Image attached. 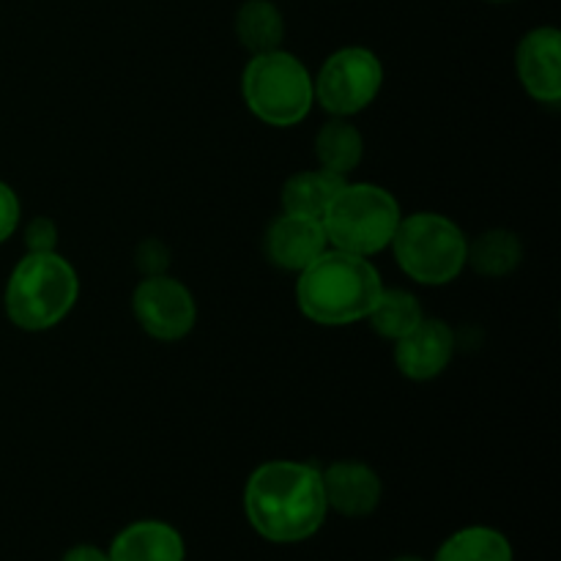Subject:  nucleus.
Listing matches in <instances>:
<instances>
[{
    "mask_svg": "<svg viewBox=\"0 0 561 561\" xmlns=\"http://www.w3.org/2000/svg\"><path fill=\"white\" fill-rule=\"evenodd\" d=\"M247 524L263 540L296 546L323 529L329 515L321 469L301 460L261 463L244 485Z\"/></svg>",
    "mask_w": 561,
    "mask_h": 561,
    "instance_id": "1",
    "label": "nucleus"
},
{
    "mask_svg": "<svg viewBox=\"0 0 561 561\" xmlns=\"http://www.w3.org/2000/svg\"><path fill=\"white\" fill-rule=\"evenodd\" d=\"M383 290V279L370 257L329 247L296 279V305L318 327H351L367 321Z\"/></svg>",
    "mask_w": 561,
    "mask_h": 561,
    "instance_id": "2",
    "label": "nucleus"
},
{
    "mask_svg": "<svg viewBox=\"0 0 561 561\" xmlns=\"http://www.w3.org/2000/svg\"><path fill=\"white\" fill-rule=\"evenodd\" d=\"M80 299V274L60 252H25L3 290L5 318L22 332H49Z\"/></svg>",
    "mask_w": 561,
    "mask_h": 561,
    "instance_id": "3",
    "label": "nucleus"
},
{
    "mask_svg": "<svg viewBox=\"0 0 561 561\" xmlns=\"http://www.w3.org/2000/svg\"><path fill=\"white\" fill-rule=\"evenodd\" d=\"M389 250L405 277L427 288H442L463 274L469 236L444 214L414 211L400 219Z\"/></svg>",
    "mask_w": 561,
    "mask_h": 561,
    "instance_id": "4",
    "label": "nucleus"
},
{
    "mask_svg": "<svg viewBox=\"0 0 561 561\" xmlns=\"http://www.w3.org/2000/svg\"><path fill=\"white\" fill-rule=\"evenodd\" d=\"M241 96L261 124L277 129L301 124L316 107L310 69L283 47L252 55L241 75Z\"/></svg>",
    "mask_w": 561,
    "mask_h": 561,
    "instance_id": "5",
    "label": "nucleus"
},
{
    "mask_svg": "<svg viewBox=\"0 0 561 561\" xmlns=\"http://www.w3.org/2000/svg\"><path fill=\"white\" fill-rule=\"evenodd\" d=\"M403 211L398 197L378 184L345 181L321 217L329 247L351 255L373 257L394 239Z\"/></svg>",
    "mask_w": 561,
    "mask_h": 561,
    "instance_id": "6",
    "label": "nucleus"
},
{
    "mask_svg": "<svg viewBox=\"0 0 561 561\" xmlns=\"http://www.w3.org/2000/svg\"><path fill=\"white\" fill-rule=\"evenodd\" d=\"M383 88V64L367 47H340L312 77L316 104L332 118H351L370 107Z\"/></svg>",
    "mask_w": 561,
    "mask_h": 561,
    "instance_id": "7",
    "label": "nucleus"
},
{
    "mask_svg": "<svg viewBox=\"0 0 561 561\" xmlns=\"http://www.w3.org/2000/svg\"><path fill=\"white\" fill-rule=\"evenodd\" d=\"M131 312L137 327L159 343L190 337L197 323L195 294L170 274L142 277L131 294Z\"/></svg>",
    "mask_w": 561,
    "mask_h": 561,
    "instance_id": "8",
    "label": "nucleus"
},
{
    "mask_svg": "<svg viewBox=\"0 0 561 561\" xmlns=\"http://www.w3.org/2000/svg\"><path fill=\"white\" fill-rule=\"evenodd\" d=\"M329 250L327 230L316 217L283 211L263 233V255L279 272L301 274Z\"/></svg>",
    "mask_w": 561,
    "mask_h": 561,
    "instance_id": "9",
    "label": "nucleus"
},
{
    "mask_svg": "<svg viewBox=\"0 0 561 561\" xmlns=\"http://www.w3.org/2000/svg\"><path fill=\"white\" fill-rule=\"evenodd\" d=\"M515 71L535 102H561V33L553 25L531 27L515 49Z\"/></svg>",
    "mask_w": 561,
    "mask_h": 561,
    "instance_id": "10",
    "label": "nucleus"
},
{
    "mask_svg": "<svg viewBox=\"0 0 561 561\" xmlns=\"http://www.w3.org/2000/svg\"><path fill=\"white\" fill-rule=\"evenodd\" d=\"M455 332L442 318H422L420 327L394 340V367L416 383L433 381L449 367L455 356Z\"/></svg>",
    "mask_w": 561,
    "mask_h": 561,
    "instance_id": "11",
    "label": "nucleus"
},
{
    "mask_svg": "<svg viewBox=\"0 0 561 561\" xmlns=\"http://www.w3.org/2000/svg\"><path fill=\"white\" fill-rule=\"evenodd\" d=\"M329 513L345 518H367L383 499V482L373 466L362 460H334L321 471Z\"/></svg>",
    "mask_w": 561,
    "mask_h": 561,
    "instance_id": "12",
    "label": "nucleus"
},
{
    "mask_svg": "<svg viewBox=\"0 0 561 561\" xmlns=\"http://www.w3.org/2000/svg\"><path fill=\"white\" fill-rule=\"evenodd\" d=\"M110 561H186L184 537L168 520H135L113 537Z\"/></svg>",
    "mask_w": 561,
    "mask_h": 561,
    "instance_id": "13",
    "label": "nucleus"
},
{
    "mask_svg": "<svg viewBox=\"0 0 561 561\" xmlns=\"http://www.w3.org/2000/svg\"><path fill=\"white\" fill-rule=\"evenodd\" d=\"M520 263H524V241H520V236L515 230L491 228L482 230L474 241H469L466 266L474 268L480 277H510Z\"/></svg>",
    "mask_w": 561,
    "mask_h": 561,
    "instance_id": "14",
    "label": "nucleus"
},
{
    "mask_svg": "<svg viewBox=\"0 0 561 561\" xmlns=\"http://www.w3.org/2000/svg\"><path fill=\"white\" fill-rule=\"evenodd\" d=\"M318 168L348 179L365 159V137L348 118H332L316 135Z\"/></svg>",
    "mask_w": 561,
    "mask_h": 561,
    "instance_id": "15",
    "label": "nucleus"
},
{
    "mask_svg": "<svg viewBox=\"0 0 561 561\" xmlns=\"http://www.w3.org/2000/svg\"><path fill=\"white\" fill-rule=\"evenodd\" d=\"M233 31L250 55L272 53L283 47L285 16L272 0H244L233 16Z\"/></svg>",
    "mask_w": 561,
    "mask_h": 561,
    "instance_id": "16",
    "label": "nucleus"
},
{
    "mask_svg": "<svg viewBox=\"0 0 561 561\" xmlns=\"http://www.w3.org/2000/svg\"><path fill=\"white\" fill-rule=\"evenodd\" d=\"M345 181L348 179H340V175L321 168L294 173L283 184V195H279L283 211L321 219L323 214H327L329 203L334 201V195H337L340 186H343Z\"/></svg>",
    "mask_w": 561,
    "mask_h": 561,
    "instance_id": "17",
    "label": "nucleus"
},
{
    "mask_svg": "<svg viewBox=\"0 0 561 561\" xmlns=\"http://www.w3.org/2000/svg\"><path fill=\"white\" fill-rule=\"evenodd\" d=\"M433 561H515L513 542L493 526H466L438 546Z\"/></svg>",
    "mask_w": 561,
    "mask_h": 561,
    "instance_id": "18",
    "label": "nucleus"
},
{
    "mask_svg": "<svg viewBox=\"0 0 561 561\" xmlns=\"http://www.w3.org/2000/svg\"><path fill=\"white\" fill-rule=\"evenodd\" d=\"M422 318H425V310L414 294L403 288H383L367 321L378 337L394 343V340L405 337L414 327H420Z\"/></svg>",
    "mask_w": 561,
    "mask_h": 561,
    "instance_id": "19",
    "label": "nucleus"
},
{
    "mask_svg": "<svg viewBox=\"0 0 561 561\" xmlns=\"http://www.w3.org/2000/svg\"><path fill=\"white\" fill-rule=\"evenodd\" d=\"M135 268L140 277H159L170 268V247L162 239H142L135 250Z\"/></svg>",
    "mask_w": 561,
    "mask_h": 561,
    "instance_id": "20",
    "label": "nucleus"
},
{
    "mask_svg": "<svg viewBox=\"0 0 561 561\" xmlns=\"http://www.w3.org/2000/svg\"><path fill=\"white\" fill-rule=\"evenodd\" d=\"M22 241L27 252H58V225L49 217H33L25 225Z\"/></svg>",
    "mask_w": 561,
    "mask_h": 561,
    "instance_id": "21",
    "label": "nucleus"
},
{
    "mask_svg": "<svg viewBox=\"0 0 561 561\" xmlns=\"http://www.w3.org/2000/svg\"><path fill=\"white\" fill-rule=\"evenodd\" d=\"M20 217H22L20 197H16V192L11 190L5 181H0V244L14 236V230L20 228Z\"/></svg>",
    "mask_w": 561,
    "mask_h": 561,
    "instance_id": "22",
    "label": "nucleus"
},
{
    "mask_svg": "<svg viewBox=\"0 0 561 561\" xmlns=\"http://www.w3.org/2000/svg\"><path fill=\"white\" fill-rule=\"evenodd\" d=\"M60 561H110V553L91 542H80V546H71Z\"/></svg>",
    "mask_w": 561,
    "mask_h": 561,
    "instance_id": "23",
    "label": "nucleus"
},
{
    "mask_svg": "<svg viewBox=\"0 0 561 561\" xmlns=\"http://www.w3.org/2000/svg\"><path fill=\"white\" fill-rule=\"evenodd\" d=\"M392 561H427V559H422V557H398V559H392Z\"/></svg>",
    "mask_w": 561,
    "mask_h": 561,
    "instance_id": "24",
    "label": "nucleus"
},
{
    "mask_svg": "<svg viewBox=\"0 0 561 561\" xmlns=\"http://www.w3.org/2000/svg\"><path fill=\"white\" fill-rule=\"evenodd\" d=\"M493 3H507V0H493Z\"/></svg>",
    "mask_w": 561,
    "mask_h": 561,
    "instance_id": "25",
    "label": "nucleus"
}]
</instances>
